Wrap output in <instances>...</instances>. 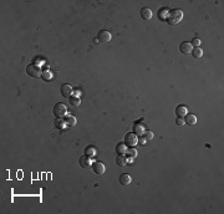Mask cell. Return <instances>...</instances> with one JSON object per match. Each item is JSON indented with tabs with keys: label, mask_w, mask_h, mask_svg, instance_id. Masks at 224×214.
<instances>
[{
	"label": "cell",
	"mask_w": 224,
	"mask_h": 214,
	"mask_svg": "<svg viewBox=\"0 0 224 214\" xmlns=\"http://www.w3.org/2000/svg\"><path fill=\"white\" fill-rule=\"evenodd\" d=\"M187 113H188L187 107L183 106V105H179V106L176 108V115H177V117H184Z\"/></svg>",
	"instance_id": "2e32d148"
},
{
	"label": "cell",
	"mask_w": 224,
	"mask_h": 214,
	"mask_svg": "<svg viewBox=\"0 0 224 214\" xmlns=\"http://www.w3.org/2000/svg\"><path fill=\"white\" fill-rule=\"evenodd\" d=\"M190 44H192V46H193V47H199L201 46V40L199 39H193Z\"/></svg>",
	"instance_id": "484cf974"
},
{
	"label": "cell",
	"mask_w": 224,
	"mask_h": 214,
	"mask_svg": "<svg viewBox=\"0 0 224 214\" xmlns=\"http://www.w3.org/2000/svg\"><path fill=\"white\" fill-rule=\"evenodd\" d=\"M179 51L184 55H189V54H192V51H193V46H192V44L188 41H183L179 45Z\"/></svg>",
	"instance_id": "8992f818"
},
{
	"label": "cell",
	"mask_w": 224,
	"mask_h": 214,
	"mask_svg": "<svg viewBox=\"0 0 224 214\" xmlns=\"http://www.w3.org/2000/svg\"><path fill=\"white\" fill-rule=\"evenodd\" d=\"M60 92H61L62 97H66V99L71 97V96H72V94H74L72 86H71V85H69V83L62 85V86H61V88H60Z\"/></svg>",
	"instance_id": "5b68a950"
},
{
	"label": "cell",
	"mask_w": 224,
	"mask_h": 214,
	"mask_svg": "<svg viewBox=\"0 0 224 214\" xmlns=\"http://www.w3.org/2000/svg\"><path fill=\"white\" fill-rule=\"evenodd\" d=\"M145 131H146V128H145V126L141 125V123H136L135 127H133V133L137 135V136H143Z\"/></svg>",
	"instance_id": "9a60e30c"
},
{
	"label": "cell",
	"mask_w": 224,
	"mask_h": 214,
	"mask_svg": "<svg viewBox=\"0 0 224 214\" xmlns=\"http://www.w3.org/2000/svg\"><path fill=\"white\" fill-rule=\"evenodd\" d=\"M95 153H96L95 148H93L92 146H90V147L86 148V155H85V156H87L88 158H93V157H95Z\"/></svg>",
	"instance_id": "603a6c76"
},
{
	"label": "cell",
	"mask_w": 224,
	"mask_h": 214,
	"mask_svg": "<svg viewBox=\"0 0 224 214\" xmlns=\"http://www.w3.org/2000/svg\"><path fill=\"white\" fill-rule=\"evenodd\" d=\"M79 162H80V166H81V167H83V168H90V167L92 166V163H91V158H88L87 156L81 157Z\"/></svg>",
	"instance_id": "5bb4252c"
},
{
	"label": "cell",
	"mask_w": 224,
	"mask_h": 214,
	"mask_svg": "<svg viewBox=\"0 0 224 214\" xmlns=\"http://www.w3.org/2000/svg\"><path fill=\"white\" fill-rule=\"evenodd\" d=\"M43 77H44L45 80H51V79H52V75H51L49 71H45V72H43Z\"/></svg>",
	"instance_id": "4316f807"
},
{
	"label": "cell",
	"mask_w": 224,
	"mask_h": 214,
	"mask_svg": "<svg viewBox=\"0 0 224 214\" xmlns=\"http://www.w3.org/2000/svg\"><path fill=\"white\" fill-rule=\"evenodd\" d=\"M63 119H65L66 126H69V127H75V126H76V123H77L76 117H75V116H72V115H66L65 117H63Z\"/></svg>",
	"instance_id": "8fae6325"
},
{
	"label": "cell",
	"mask_w": 224,
	"mask_h": 214,
	"mask_svg": "<svg viewBox=\"0 0 224 214\" xmlns=\"http://www.w3.org/2000/svg\"><path fill=\"white\" fill-rule=\"evenodd\" d=\"M118 182H120V184H121V186L127 187V186H130V184H131V182H132V177H131L130 174H127V173H123V174H121V176H120Z\"/></svg>",
	"instance_id": "ba28073f"
},
{
	"label": "cell",
	"mask_w": 224,
	"mask_h": 214,
	"mask_svg": "<svg viewBox=\"0 0 224 214\" xmlns=\"http://www.w3.org/2000/svg\"><path fill=\"white\" fill-rule=\"evenodd\" d=\"M116 149H117V152H118V155H124L126 151H127V146L124 144V142H123V143L121 142V143L117 144V148H116Z\"/></svg>",
	"instance_id": "7402d4cb"
},
{
	"label": "cell",
	"mask_w": 224,
	"mask_h": 214,
	"mask_svg": "<svg viewBox=\"0 0 224 214\" xmlns=\"http://www.w3.org/2000/svg\"><path fill=\"white\" fill-rule=\"evenodd\" d=\"M183 19V11L178 10V9H173L169 10L168 16H167V22L169 25H177L178 22H181Z\"/></svg>",
	"instance_id": "6da1fadb"
},
{
	"label": "cell",
	"mask_w": 224,
	"mask_h": 214,
	"mask_svg": "<svg viewBox=\"0 0 224 214\" xmlns=\"http://www.w3.org/2000/svg\"><path fill=\"white\" fill-rule=\"evenodd\" d=\"M192 55H193V57H196V59H201L203 56V50L201 47H193Z\"/></svg>",
	"instance_id": "ffe728a7"
},
{
	"label": "cell",
	"mask_w": 224,
	"mask_h": 214,
	"mask_svg": "<svg viewBox=\"0 0 224 214\" xmlns=\"http://www.w3.org/2000/svg\"><path fill=\"white\" fill-rule=\"evenodd\" d=\"M143 137H145L147 141H151V139H153L154 135H153V132H151V131H145V133H143Z\"/></svg>",
	"instance_id": "cb8c5ba5"
},
{
	"label": "cell",
	"mask_w": 224,
	"mask_h": 214,
	"mask_svg": "<svg viewBox=\"0 0 224 214\" xmlns=\"http://www.w3.org/2000/svg\"><path fill=\"white\" fill-rule=\"evenodd\" d=\"M137 143H138V137H137V135H135V133H132V132H130V133L126 135V137H124V144H126L127 147H135Z\"/></svg>",
	"instance_id": "277c9868"
},
{
	"label": "cell",
	"mask_w": 224,
	"mask_h": 214,
	"mask_svg": "<svg viewBox=\"0 0 224 214\" xmlns=\"http://www.w3.org/2000/svg\"><path fill=\"white\" fill-rule=\"evenodd\" d=\"M52 113H54V116H55L56 118H63V117L67 115V107L63 105L62 102H59V103H56V105L54 106Z\"/></svg>",
	"instance_id": "7a4b0ae2"
},
{
	"label": "cell",
	"mask_w": 224,
	"mask_h": 214,
	"mask_svg": "<svg viewBox=\"0 0 224 214\" xmlns=\"http://www.w3.org/2000/svg\"><path fill=\"white\" fill-rule=\"evenodd\" d=\"M176 125L179 126V127L184 126V118H183V117H177V119H176Z\"/></svg>",
	"instance_id": "d4e9b609"
},
{
	"label": "cell",
	"mask_w": 224,
	"mask_h": 214,
	"mask_svg": "<svg viewBox=\"0 0 224 214\" xmlns=\"http://www.w3.org/2000/svg\"><path fill=\"white\" fill-rule=\"evenodd\" d=\"M54 125L57 130H62V128H66V123H65V119L63 118H56Z\"/></svg>",
	"instance_id": "ac0fdd59"
},
{
	"label": "cell",
	"mask_w": 224,
	"mask_h": 214,
	"mask_svg": "<svg viewBox=\"0 0 224 214\" xmlns=\"http://www.w3.org/2000/svg\"><path fill=\"white\" fill-rule=\"evenodd\" d=\"M168 13H169V9L168 8H163L158 11V18L161 20H167V16H168Z\"/></svg>",
	"instance_id": "d6986e66"
},
{
	"label": "cell",
	"mask_w": 224,
	"mask_h": 214,
	"mask_svg": "<svg viewBox=\"0 0 224 214\" xmlns=\"http://www.w3.org/2000/svg\"><path fill=\"white\" fill-rule=\"evenodd\" d=\"M26 74L33 79H39L41 76V69L36 64H31V65H29L26 67Z\"/></svg>",
	"instance_id": "3957f363"
},
{
	"label": "cell",
	"mask_w": 224,
	"mask_h": 214,
	"mask_svg": "<svg viewBox=\"0 0 224 214\" xmlns=\"http://www.w3.org/2000/svg\"><path fill=\"white\" fill-rule=\"evenodd\" d=\"M147 142V139L145 138V137H138V143H141V144H145Z\"/></svg>",
	"instance_id": "83f0119b"
},
{
	"label": "cell",
	"mask_w": 224,
	"mask_h": 214,
	"mask_svg": "<svg viewBox=\"0 0 224 214\" xmlns=\"http://www.w3.org/2000/svg\"><path fill=\"white\" fill-rule=\"evenodd\" d=\"M141 18L143 20H151L153 18L152 10L149 8H142V10H141Z\"/></svg>",
	"instance_id": "7c38bea8"
},
{
	"label": "cell",
	"mask_w": 224,
	"mask_h": 214,
	"mask_svg": "<svg viewBox=\"0 0 224 214\" xmlns=\"http://www.w3.org/2000/svg\"><path fill=\"white\" fill-rule=\"evenodd\" d=\"M69 101H70V103H71L72 106H75V107L80 106V103H81V99L77 97V96H71V97H69Z\"/></svg>",
	"instance_id": "44dd1931"
},
{
	"label": "cell",
	"mask_w": 224,
	"mask_h": 214,
	"mask_svg": "<svg viewBox=\"0 0 224 214\" xmlns=\"http://www.w3.org/2000/svg\"><path fill=\"white\" fill-rule=\"evenodd\" d=\"M116 164L118 167H124L127 164V157L124 155H118V157H116Z\"/></svg>",
	"instance_id": "e0dca14e"
},
{
	"label": "cell",
	"mask_w": 224,
	"mask_h": 214,
	"mask_svg": "<svg viewBox=\"0 0 224 214\" xmlns=\"http://www.w3.org/2000/svg\"><path fill=\"white\" fill-rule=\"evenodd\" d=\"M183 118H184V123H187L188 126H194L197 123V117L193 113H187Z\"/></svg>",
	"instance_id": "30bf717a"
},
{
	"label": "cell",
	"mask_w": 224,
	"mask_h": 214,
	"mask_svg": "<svg viewBox=\"0 0 224 214\" xmlns=\"http://www.w3.org/2000/svg\"><path fill=\"white\" fill-rule=\"evenodd\" d=\"M74 94H75V96H77V97H80V92H79V91H75V92H74Z\"/></svg>",
	"instance_id": "f1b7e54d"
},
{
	"label": "cell",
	"mask_w": 224,
	"mask_h": 214,
	"mask_svg": "<svg viewBox=\"0 0 224 214\" xmlns=\"http://www.w3.org/2000/svg\"><path fill=\"white\" fill-rule=\"evenodd\" d=\"M111 38H112L111 33L107 31V30H101V31L99 33V35H97V40L100 42H108L111 40Z\"/></svg>",
	"instance_id": "52a82bcc"
},
{
	"label": "cell",
	"mask_w": 224,
	"mask_h": 214,
	"mask_svg": "<svg viewBox=\"0 0 224 214\" xmlns=\"http://www.w3.org/2000/svg\"><path fill=\"white\" fill-rule=\"evenodd\" d=\"M137 155H138V152H137V149H136V148H133V147L127 148L126 153H124V156H126L127 158H133V159L137 157Z\"/></svg>",
	"instance_id": "4fadbf2b"
},
{
	"label": "cell",
	"mask_w": 224,
	"mask_h": 214,
	"mask_svg": "<svg viewBox=\"0 0 224 214\" xmlns=\"http://www.w3.org/2000/svg\"><path fill=\"white\" fill-rule=\"evenodd\" d=\"M92 171L96 174H104L106 171V167L102 162H95V163H92Z\"/></svg>",
	"instance_id": "9c48e42d"
}]
</instances>
